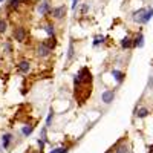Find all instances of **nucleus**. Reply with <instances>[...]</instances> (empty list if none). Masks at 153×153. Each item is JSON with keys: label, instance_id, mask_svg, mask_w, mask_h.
<instances>
[{"label": "nucleus", "instance_id": "cd10ccee", "mask_svg": "<svg viewBox=\"0 0 153 153\" xmlns=\"http://www.w3.org/2000/svg\"><path fill=\"white\" fill-rule=\"evenodd\" d=\"M34 153H42V150H40V152H34Z\"/></svg>", "mask_w": 153, "mask_h": 153}, {"label": "nucleus", "instance_id": "4be33fe9", "mask_svg": "<svg viewBox=\"0 0 153 153\" xmlns=\"http://www.w3.org/2000/svg\"><path fill=\"white\" fill-rule=\"evenodd\" d=\"M104 42V35H97L95 37V40H94V46L100 45V43H103Z\"/></svg>", "mask_w": 153, "mask_h": 153}, {"label": "nucleus", "instance_id": "aec40b11", "mask_svg": "<svg viewBox=\"0 0 153 153\" xmlns=\"http://www.w3.org/2000/svg\"><path fill=\"white\" fill-rule=\"evenodd\" d=\"M74 54H75V48H74V42H71V43H69V52H68V60H71V58L74 57Z\"/></svg>", "mask_w": 153, "mask_h": 153}, {"label": "nucleus", "instance_id": "412c9836", "mask_svg": "<svg viewBox=\"0 0 153 153\" xmlns=\"http://www.w3.org/2000/svg\"><path fill=\"white\" fill-rule=\"evenodd\" d=\"M152 17H153V8L147 9V12H146V17H144V23H147V22H149Z\"/></svg>", "mask_w": 153, "mask_h": 153}, {"label": "nucleus", "instance_id": "f03ea898", "mask_svg": "<svg viewBox=\"0 0 153 153\" xmlns=\"http://www.w3.org/2000/svg\"><path fill=\"white\" fill-rule=\"evenodd\" d=\"M14 38H16L17 42L23 43L25 40H26V29H25L23 26L16 28V29H14Z\"/></svg>", "mask_w": 153, "mask_h": 153}, {"label": "nucleus", "instance_id": "2eb2a0df", "mask_svg": "<svg viewBox=\"0 0 153 153\" xmlns=\"http://www.w3.org/2000/svg\"><path fill=\"white\" fill-rule=\"evenodd\" d=\"M43 29L46 31V34H48L49 37H55V28H54V25H46Z\"/></svg>", "mask_w": 153, "mask_h": 153}, {"label": "nucleus", "instance_id": "423d86ee", "mask_svg": "<svg viewBox=\"0 0 153 153\" xmlns=\"http://www.w3.org/2000/svg\"><path fill=\"white\" fill-rule=\"evenodd\" d=\"M78 78L81 83H86V81H91V72H89L87 68H83L80 72H78Z\"/></svg>", "mask_w": 153, "mask_h": 153}, {"label": "nucleus", "instance_id": "a211bd4d", "mask_svg": "<svg viewBox=\"0 0 153 153\" xmlns=\"http://www.w3.org/2000/svg\"><path fill=\"white\" fill-rule=\"evenodd\" d=\"M115 153H129V147H127L126 144H121V146H118V147H117Z\"/></svg>", "mask_w": 153, "mask_h": 153}, {"label": "nucleus", "instance_id": "0eeeda50", "mask_svg": "<svg viewBox=\"0 0 153 153\" xmlns=\"http://www.w3.org/2000/svg\"><path fill=\"white\" fill-rule=\"evenodd\" d=\"M143 46H144V35L139 32L132 40V48H143Z\"/></svg>", "mask_w": 153, "mask_h": 153}, {"label": "nucleus", "instance_id": "39448f33", "mask_svg": "<svg viewBox=\"0 0 153 153\" xmlns=\"http://www.w3.org/2000/svg\"><path fill=\"white\" fill-rule=\"evenodd\" d=\"M52 16H54V19H57V20H60V19H63L66 16V6L65 5H61V6H57V8H54L52 11Z\"/></svg>", "mask_w": 153, "mask_h": 153}, {"label": "nucleus", "instance_id": "b1692460", "mask_svg": "<svg viewBox=\"0 0 153 153\" xmlns=\"http://www.w3.org/2000/svg\"><path fill=\"white\" fill-rule=\"evenodd\" d=\"M52 118H54V113L51 112V113L48 115V120H46V127H49V126H51V123H52Z\"/></svg>", "mask_w": 153, "mask_h": 153}, {"label": "nucleus", "instance_id": "c85d7f7f", "mask_svg": "<svg viewBox=\"0 0 153 153\" xmlns=\"http://www.w3.org/2000/svg\"><path fill=\"white\" fill-rule=\"evenodd\" d=\"M2 2H5V0H0V3H2Z\"/></svg>", "mask_w": 153, "mask_h": 153}, {"label": "nucleus", "instance_id": "6ab92c4d", "mask_svg": "<svg viewBox=\"0 0 153 153\" xmlns=\"http://www.w3.org/2000/svg\"><path fill=\"white\" fill-rule=\"evenodd\" d=\"M6 28H8V23H6V20H3V19H0V34H3V32H6Z\"/></svg>", "mask_w": 153, "mask_h": 153}, {"label": "nucleus", "instance_id": "393cba45", "mask_svg": "<svg viewBox=\"0 0 153 153\" xmlns=\"http://www.w3.org/2000/svg\"><path fill=\"white\" fill-rule=\"evenodd\" d=\"M76 3H78V0H72V9L76 8Z\"/></svg>", "mask_w": 153, "mask_h": 153}, {"label": "nucleus", "instance_id": "6e6552de", "mask_svg": "<svg viewBox=\"0 0 153 153\" xmlns=\"http://www.w3.org/2000/svg\"><path fill=\"white\" fill-rule=\"evenodd\" d=\"M17 68H19V72H22V74H28V72L31 71V63L26 61V60H23V61H20L19 65H17Z\"/></svg>", "mask_w": 153, "mask_h": 153}, {"label": "nucleus", "instance_id": "f257e3e1", "mask_svg": "<svg viewBox=\"0 0 153 153\" xmlns=\"http://www.w3.org/2000/svg\"><path fill=\"white\" fill-rule=\"evenodd\" d=\"M51 52H52V49L51 48H48L45 43H40L37 46V55L40 57V58H45V57H48Z\"/></svg>", "mask_w": 153, "mask_h": 153}, {"label": "nucleus", "instance_id": "7ed1b4c3", "mask_svg": "<svg viewBox=\"0 0 153 153\" xmlns=\"http://www.w3.org/2000/svg\"><path fill=\"white\" fill-rule=\"evenodd\" d=\"M113 98H115V91H112V89H107V91H104L101 94V100H103L104 104H110L113 101Z\"/></svg>", "mask_w": 153, "mask_h": 153}, {"label": "nucleus", "instance_id": "dca6fc26", "mask_svg": "<svg viewBox=\"0 0 153 153\" xmlns=\"http://www.w3.org/2000/svg\"><path fill=\"white\" fill-rule=\"evenodd\" d=\"M48 48H51V49H54L55 48V45H57V42H55V37H49L48 38V42H43Z\"/></svg>", "mask_w": 153, "mask_h": 153}, {"label": "nucleus", "instance_id": "4468645a", "mask_svg": "<svg viewBox=\"0 0 153 153\" xmlns=\"http://www.w3.org/2000/svg\"><path fill=\"white\" fill-rule=\"evenodd\" d=\"M20 2H22V0H9V2H8V11L17 9L20 6Z\"/></svg>", "mask_w": 153, "mask_h": 153}, {"label": "nucleus", "instance_id": "20e7f679", "mask_svg": "<svg viewBox=\"0 0 153 153\" xmlns=\"http://www.w3.org/2000/svg\"><path fill=\"white\" fill-rule=\"evenodd\" d=\"M146 12L147 9L146 8H141V9H138L136 12H133V16H132V20L136 22V23H144V17H146Z\"/></svg>", "mask_w": 153, "mask_h": 153}, {"label": "nucleus", "instance_id": "9d476101", "mask_svg": "<svg viewBox=\"0 0 153 153\" xmlns=\"http://www.w3.org/2000/svg\"><path fill=\"white\" fill-rule=\"evenodd\" d=\"M11 141H12V135H11V133H5V135L2 136V147L6 150V149L9 147Z\"/></svg>", "mask_w": 153, "mask_h": 153}, {"label": "nucleus", "instance_id": "1a4fd4ad", "mask_svg": "<svg viewBox=\"0 0 153 153\" xmlns=\"http://www.w3.org/2000/svg\"><path fill=\"white\" fill-rule=\"evenodd\" d=\"M51 11H52V9L49 8V3L46 2V0L42 2L40 6H38V14H40V16H45V14H48V12H51Z\"/></svg>", "mask_w": 153, "mask_h": 153}, {"label": "nucleus", "instance_id": "f8f14e48", "mask_svg": "<svg viewBox=\"0 0 153 153\" xmlns=\"http://www.w3.org/2000/svg\"><path fill=\"white\" fill-rule=\"evenodd\" d=\"M121 48H123V49L132 48V38H130V37H124L123 40H121Z\"/></svg>", "mask_w": 153, "mask_h": 153}, {"label": "nucleus", "instance_id": "5701e85b", "mask_svg": "<svg viewBox=\"0 0 153 153\" xmlns=\"http://www.w3.org/2000/svg\"><path fill=\"white\" fill-rule=\"evenodd\" d=\"M66 152H68L66 147H58V149H55V150H52V152H49V153H66Z\"/></svg>", "mask_w": 153, "mask_h": 153}, {"label": "nucleus", "instance_id": "ddd939ff", "mask_svg": "<svg viewBox=\"0 0 153 153\" xmlns=\"http://www.w3.org/2000/svg\"><path fill=\"white\" fill-rule=\"evenodd\" d=\"M112 75H113V78L117 80L118 83H123V80H124V74H123V72H120V71H117V69H113V71H112Z\"/></svg>", "mask_w": 153, "mask_h": 153}, {"label": "nucleus", "instance_id": "bb28decb", "mask_svg": "<svg viewBox=\"0 0 153 153\" xmlns=\"http://www.w3.org/2000/svg\"><path fill=\"white\" fill-rule=\"evenodd\" d=\"M112 150H113V149H112ZM112 150H107V152H106V153H112Z\"/></svg>", "mask_w": 153, "mask_h": 153}, {"label": "nucleus", "instance_id": "a878e982", "mask_svg": "<svg viewBox=\"0 0 153 153\" xmlns=\"http://www.w3.org/2000/svg\"><path fill=\"white\" fill-rule=\"evenodd\" d=\"M149 87H153V76H150V80H149Z\"/></svg>", "mask_w": 153, "mask_h": 153}, {"label": "nucleus", "instance_id": "9b49d317", "mask_svg": "<svg viewBox=\"0 0 153 153\" xmlns=\"http://www.w3.org/2000/svg\"><path fill=\"white\" fill-rule=\"evenodd\" d=\"M149 113H150L149 109H146V107H139V109L135 110V117H138V118H146Z\"/></svg>", "mask_w": 153, "mask_h": 153}, {"label": "nucleus", "instance_id": "f3484780", "mask_svg": "<svg viewBox=\"0 0 153 153\" xmlns=\"http://www.w3.org/2000/svg\"><path fill=\"white\" fill-rule=\"evenodd\" d=\"M32 130H34V126H25L23 129H22V133H23L25 136H29V135L32 133Z\"/></svg>", "mask_w": 153, "mask_h": 153}]
</instances>
